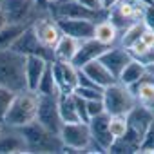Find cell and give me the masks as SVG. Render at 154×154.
Instances as JSON below:
<instances>
[{
    "mask_svg": "<svg viewBox=\"0 0 154 154\" xmlns=\"http://www.w3.org/2000/svg\"><path fill=\"white\" fill-rule=\"evenodd\" d=\"M0 85L15 93L27 91L26 56L13 49H0Z\"/></svg>",
    "mask_w": 154,
    "mask_h": 154,
    "instance_id": "1",
    "label": "cell"
},
{
    "mask_svg": "<svg viewBox=\"0 0 154 154\" xmlns=\"http://www.w3.org/2000/svg\"><path fill=\"white\" fill-rule=\"evenodd\" d=\"M36 112H38V93L29 89L17 93L4 118V125L17 127V129L24 127L36 120Z\"/></svg>",
    "mask_w": 154,
    "mask_h": 154,
    "instance_id": "2",
    "label": "cell"
},
{
    "mask_svg": "<svg viewBox=\"0 0 154 154\" xmlns=\"http://www.w3.org/2000/svg\"><path fill=\"white\" fill-rule=\"evenodd\" d=\"M18 129L26 140L29 152H62V149H63L60 136L51 132L49 129H45L36 120L24 127H18Z\"/></svg>",
    "mask_w": 154,
    "mask_h": 154,
    "instance_id": "3",
    "label": "cell"
},
{
    "mask_svg": "<svg viewBox=\"0 0 154 154\" xmlns=\"http://www.w3.org/2000/svg\"><path fill=\"white\" fill-rule=\"evenodd\" d=\"M136 103L138 100L132 89L129 85H123L122 82H116L103 89V105L109 116H127Z\"/></svg>",
    "mask_w": 154,
    "mask_h": 154,
    "instance_id": "4",
    "label": "cell"
},
{
    "mask_svg": "<svg viewBox=\"0 0 154 154\" xmlns=\"http://www.w3.org/2000/svg\"><path fill=\"white\" fill-rule=\"evenodd\" d=\"M60 140L63 143L62 152H80L89 150L93 143L89 123L85 122H74V123H63L60 129Z\"/></svg>",
    "mask_w": 154,
    "mask_h": 154,
    "instance_id": "5",
    "label": "cell"
},
{
    "mask_svg": "<svg viewBox=\"0 0 154 154\" xmlns=\"http://www.w3.org/2000/svg\"><path fill=\"white\" fill-rule=\"evenodd\" d=\"M49 13L53 18H85L93 22H100L107 18L109 11H94L84 6L78 0H58L49 4Z\"/></svg>",
    "mask_w": 154,
    "mask_h": 154,
    "instance_id": "6",
    "label": "cell"
},
{
    "mask_svg": "<svg viewBox=\"0 0 154 154\" xmlns=\"http://www.w3.org/2000/svg\"><path fill=\"white\" fill-rule=\"evenodd\" d=\"M147 6H149V4L141 2V0H120V2H118L112 9H109L107 18H109V20L118 27V31L122 33V31H123L125 27H129L131 24L143 20Z\"/></svg>",
    "mask_w": 154,
    "mask_h": 154,
    "instance_id": "7",
    "label": "cell"
},
{
    "mask_svg": "<svg viewBox=\"0 0 154 154\" xmlns=\"http://www.w3.org/2000/svg\"><path fill=\"white\" fill-rule=\"evenodd\" d=\"M0 8L6 13L8 22L13 24H33L38 17V2L36 0H2Z\"/></svg>",
    "mask_w": 154,
    "mask_h": 154,
    "instance_id": "8",
    "label": "cell"
},
{
    "mask_svg": "<svg viewBox=\"0 0 154 154\" xmlns=\"http://www.w3.org/2000/svg\"><path fill=\"white\" fill-rule=\"evenodd\" d=\"M36 122H40L51 132L60 134V129H62L63 122H62V116H60V111H58V96H53V94H38Z\"/></svg>",
    "mask_w": 154,
    "mask_h": 154,
    "instance_id": "9",
    "label": "cell"
},
{
    "mask_svg": "<svg viewBox=\"0 0 154 154\" xmlns=\"http://www.w3.org/2000/svg\"><path fill=\"white\" fill-rule=\"evenodd\" d=\"M51 69H53V76L58 85V91L65 94H72L80 84V69L74 67L72 62H60V60H53Z\"/></svg>",
    "mask_w": 154,
    "mask_h": 154,
    "instance_id": "10",
    "label": "cell"
},
{
    "mask_svg": "<svg viewBox=\"0 0 154 154\" xmlns=\"http://www.w3.org/2000/svg\"><path fill=\"white\" fill-rule=\"evenodd\" d=\"M11 49H13L15 53L24 54V56L38 54V56L47 58L49 62H53V60H54V56H53V49L45 47V45L38 40V36H36V33H35V29H33V24L26 27V31L18 36V40L13 44V47H11Z\"/></svg>",
    "mask_w": 154,
    "mask_h": 154,
    "instance_id": "11",
    "label": "cell"
},
{
    "mask_svg": "<svg viewBox=\"0 0 154 154\" xmlns=\"http://www.w3.org/2000/svg\"><path fill=\"white\" fill-rule=\"evenodd\" d=\"M109 122H111V116L107 112H102L98 116H93L89 120V129H91V136H93V143L102 150V152H109V149L112 147L114 143V136L111 132V127H109Z\"/></svg>",
    "mask_w": 154,
    "mask_h": 154,
    "instance_id": "12",
    "label": "cell"
},
{
    "mask_svg": "<svg viewBox=\"0 0 154 154\" xmlns=\"http://www.w3.org/2000/svg\"><path fill=\"white\" fill-rule=\"evenodd\" d=\"M54 20H56L62 35L72 36L80 42L94 36L96 22H93V20H85V18H54Z\"/></svg>",
    "mask_w": 154,
    "mask_h": 154,
    "instance_id": "13",
    "label": "cell"
},
{
    "mask_svg": "<svg viewBox=\"0 0 154 154\" xmlns=\"http://www.w3.org/2000/svg\"><path fill=\"white\" fill-rule=\"evenodd\" d=\"M33 29H35L38 40L49 49H53L62 36V31L53 17H36L33 22Z\"/></svg>",
    "mask_w": 154,
    "mask_h": 154,
    "instance_id": "14",
    "label": "cell"
},
{
    "mask_svg": "<svg viewBox=\"0 0 154 154\" xmlns=\"http://www.w3.org/2000/svg\"><path fill=\"white\" fill-rule=\"evenodd\" d=\"M109 47H111V45H105V44L98 42L96 38H89V40L80 42V47H78V51H76V54H74V58H72L74 67L82 69L85 63H89V62L100 58Z\"/></svg>",
    "mask_w": 154,
    "mask_h": 154,
    "instance_id": "15",
    "label": "cell"
},
{
    "mask_svg": "<svg viewBox=\"0 0 154 154\" xmlns=\"http://www.w3.org/2000/svg\"><path fill=\"white\" fill-rule=\"evenodd\" d=\"M80 71L87 76L89 80H93L98 87H102V89H105V87H109V85H112V84L118 82V78L107 69V65H105L100 58H96V60L85 63Z\"/></svg>",
    "mask_w": 154,
    "mask_h": 154,
    "instance_id": "16",
    "label": "cell"
},
{
    "mask_svg": "<svg viewBox=\"0 0 154 154\" xmlns=\"http://www.w3.org/2000/svg\"><path fill=\"white\" fill-rule=\"evenodd\" d=\"M100 60L107 65V69L116 76L122 74V71L125 69V65L132 60V54L129 53V49H125L123 45H111L102 56H100Z\"/></svg>",
    "mask_w": 154,
    "mask_h": 154,
    "instance_id": "17",
    "label": "cell"
},
{
    "mask_svg": "<svg viewBox=\"0 0 154 154\" xmlns=\"http://www.w3.org/2000/svg\"><path fill=\"white\" fill-rule=\"evenodd\" d=\"M51 62L44 56H38V54H29L26 56V82H27V89L29 91H35L38 89V84L42 80V76L47 69Z\"/></svg>",
    "mask_w": 154,
    "mask_h": 154,
    "instance_id": "18",
    "label": "cell"
},
{
    "mask_svg": "<svg viewBox=\"0 0 154 154\" xmlns=\"http://www.w3.org/2000/svg\"><path fill=\"white\" fill-rule=\"evenodd\" d=\"M154 120V111L150 107H145L141 103H136L132 107V111L127 114V123H129V129L134 131L138 136L143 138L145 131L149 129V125L152 123Z\"/></svg>",
    "mask_w": 154,
    "mask_h": 154,
    "instance_id": "19",
    "label": "cell"
},
{
    "mask_svg": "<svg viewBox=\"0 0 154 154\" xmlns=\"http://www.w3.org/2000/svg\"><path fill=\"white\" fill-rule=\"evenodd\" d=\"M0 152H29L20 129L4 125L0 134Z\"/></svg>",
    "mask_w": 154,
    "mask_h": 154,
    "instance_id": "20",
    "label": "cell"
},
{
    "mask_svg": "<svg viewBox=\"0 0 154 154\" xmlns=\"http://www.w3.org/2000/svg\"><path fill=\"white\" fill-rule=\"evenodd\" d=\"M78 47H80V40L62 35L60 40L56 42V45L53 47V56H54V60H60V62H72Z\"/></svg>",
    "mask_w": 154,
    "mask_h": 154,
    "instance_id": "21",
    "label": "cell"
},
{
    "mask_svg": "<svg viewBox=\"0 0 154 154\" xmlns=\"http://www.w3.org/2000/svg\"><path fill=\"white\" fill-rule=\"evenodd\" d=\"M131 89H132L138 103H141L145 107H150L154 111V80H150L149 72L143 76L138 84L131 85Z\"/></svg>",
    "mask_w": 154,
    "mask_h": 154,
    "instance_id": "22",
    "label": "cell"
},
{
    "mask_svg": "<svg viewBox=\"0 0 154 154\" xmlns=\"http://www.w3.org/2000/svg\"><path fill=\"white\" fill-rule=\"evenodd\" d=\"M58 111L62 116L63 123H74V122H82L78 107H76V100H74V93L72 94H65L60 93L58 94Z\"/></svg>",
    "mask_w": 154,
    "mask_h": 154,
    "instance_id": "23",
    "label": "cell"
},
{
    "mask_svg": "<svg viewBox=\"0 0 154 154\" xmlns=\"http://www.w3.org/2000/svg\"><path fill=\"white\" fill-rule=\"evenodd\" d=\"M147 72H149L147 65H143L140 60L132 58V60L125 65V69L122 71V74L118 76V82H122L123 85H129V87H131V85L138 84Z\"/></svg>",
    "mask_w": 154,
    "mask_h": 154,
    "instance_id": "24",
    "label": "cell"
},
{
    "mask_svg": "<svg viewBox=\"0 0 154 154\" xmlns=\"http://www.w3.org/2000/svg\"><path fill=\"white\" fill-rule=\"evenodd\" d=\"M120 36V31L118 27L109 20V18H103L100 22H96V27H94V36L98 42L105 44V45H114V42L118 40Z\"/></svg>",
    "mask_w": 154,
    "mask_h": 154,
    "instance_id": "25",
    "label": "cell"
},
{
    "mask_svg": "<svg viewBox=\"0 0 154 154\" xmlns=\"http://www.w3.org/2000/svg\"><path fill=\"white\" fill-rule=\"evenodd\" d=\"M31 24H13L8 22L2 29H0V49H11L13 44L18 40V36L26 31V27Z\"/></svg>",
    "mask_w": 154,
    "mask_h": 154,
    "instance_id": "26",
    "label": "cell"
},
{
    "mask_svg": "<svg viewBox=\"0 0 154 154\" xmlns=\"http://www.w3.org/2000/svg\"><path fill=\"white\" fill-rule=\"evenodd\" d=\"M145 29H147V26H145L143 20L131 24L129 27H125V29L120 33V45H123L125 49H129L132 44H136V42L141 38V35H143Z\"/></svg>",
    "mask_w": 154,
    "mask_h": 154,
    "instance_id": "27",
    "label": "cell"
},
{
    "mask_svg": "<svg viewBox=\"0 0 154 154\" xmlns=\"http://www.w3.org/2000/svg\"><path fill=\"white\" fill-rule=\"evenodd\" d=\"M36 93H38V94H53V96H58V94H60L58 85H56V82H54V76H53L51 63L47 65V69H45V72H44V76H42Z\"/></svg>",
    "mask_w": 154,
    "mask_h": 154,
    "instance_id": "28",
    "label": "cell"
},
{
    "mask_svg": "<svg viewBox=\"0 0 154 154\" xmlns=\"http://www.w3.org/2000/svg\"><path fill=\"white\" fill-rule=\"evenodd\" d=\"M74 94L82 96L84 100H102L103 98V89L96 85H78L74 89Z\"/></svg>",
    "mask_w": 154,
    "mask_h": 154,
    "instance_id": "29",
    "label": "cell"
},
{
    "mask_svg": "<svg viewBox=\"0 0 154 154\" xmlns=\"http://www.w3.org/2000/svg\"><path fill=\"white\" fill-rule=\"evenodd\" d=\"M15 94H17L15 91L0 85V122H2V123H4V118H6V114L9 111V105H11Z\"/></svg>",
    "mask_w": 154,
    "mask_h": 154,
    "instance_id": "30",
    "label": "cell"
},
{
    "mask_svg": "<svg viewBox=\"0 0 154 154\" xmlns=\"http://www.w3.org/2000/svg\"><path fill=\"white\" fill-rule=\"evenodd\" d=\"M111 132L114 138H122L127 131H129V123H127V116H111L109 122Z\"/></svg>",
    "mask_w": 154,
    "mask_h": 154,
    "instance_id": "31",
    "label": "cell"
},
{
    "mask_svg": "<svg viewBox=\"0 0 154 154\" xmlns=\"http://www.w3.org/2000/svg\"><path fill=\"white\" fill-rule=\"evenodd\" d=\"M140 152H154V120L145 131L141 143H140Z\"/></svg>",
    "mask_w": 154,
    "mask_h": 154,
    "instance_id": "32",
    "label": "cell"
},
{
    "mask_svg": "<svg viewBox=\"0 0 154 154\" xmlns=\"http://www.w3.org/2000/svg\"><path fill=\"white\" fill-rule=\"evenodd\" d=\"M87 112H89V120H91L93 116H98V114L105 112L103 98H102V100H87Z\"/></svg>",
    "mask_w": 154,
    "mask_h": 154,
    "instance_id": "33",
    "label": "cell"
},
{
    "mask_svg": "<svg viewBox=\"0 0 154 154\" xmlns=\"http://www.w3.org/2000/svg\"><path fill=\"white\" fill-rule=\"evenodd\" d=\"M136 60H140L143 65H147V69H152L154 67V47H150V49H147L140 58H136Z\"/></svg>",
    "mask_w": 154,
    "mask_h": 154,
    "instance_id": "34",
    "label": "cell"
},
{
    "mask_svg": "<svg viewBox=\"0 0 154 154\" xmlns=\"http://www.w3.org/2000/svg\"><path fill=\"white\" fill-rule=\"evenodd\" d=\"M143 22H145V26H147L149 29L154 31V2L147 6V9H145V17H143Z\"/></svg>",
    "mask_w": 154,
    "mask_h": 154,
    "instance_id": "35",
    "label": "cell"
},
{
    "mask_svg": "<svg viewBox=\"0 0 154 154\" xmlns=\"http://www.w3.org/2000/svg\"><path fill=\"white\" fill-rule=\"evenodd\" d=\"M84 6H87L89 9H94V11H107L103 8V0H78Z\"/></svg>",
    "mask_w": 154,
    "mask_h": 154,
    "instance_id": "36",
    "label": "cell"
},
{
    "mask_svg": "<svg viewBox=\"0 0 154 154\" xmlns=\"http://www.w3.org/2000/svg\"><path fill=\"white\" fill-rule=\"evenodd\" d=\"M141 42H143L147 47H154V31L147 27V29L143 31V35H141Z\"/></svg>",
    "mask_w": 154,
    "mask_h": 154,
    "instance_id": "37",
    "label": "cell"
},
{
    "mask_svg": "<svg viewBox=\"0 0 154 154\" xmlns=\"http://www.w3.org/2000/svg\"><path fill=\"white\" fill-rule=\"evenodd\" d=\"M118 2H120V0H103V8L109 11V9H112V8H114Z\"/></svg>",
    "mask_w": 154,
    "mask_h": 154,
    "instance_id": "38",
    "label": "cell"
},
{
    "mask_svg": "<svg viewBox=\"0 0 154 154\" xmlns=\"http://www.w3.org/2000/svg\"><path fill=\"white\" fill-rule=\"evenodd\" d=\"M6 24H8V17H6V13L2 11V8H0V29H2Z\"/></svg>",
    "mask_w": 154,
    "mask_h": 154,
    "instance_id": "39",
    "label": "cell"
},
{
    "mask_svg": "<svg viewBox=\"0 0 154 154\" xmlns=\"http://www.w3.org/2000/svg\"><path fill=\"white\" fill-rule=\"evenodd\" d=\"M141 2H145V4H152L154 0H141Z\"/></svg>",
    "mask_w": 154,
    "mask_h": 154,
    "instance_id": "40",
    "label": "cell"
},
{
    "mask_svg": "<svg viewBox=\"0 0 154 154\" xmlns=\"http://www.w3.org/2000/svg\"><path fill=\"white\" fill-rule=\"evenodd\" d=\"M2 129H4V123H2V122H0V134H2Z\"/></svg>",
    "mask_w": 154,
    "mask_h": 154,
    "instance_id": "41",
    "label": "cell"
},
{
    "mask_svg": "<svg viewBox=\"0 0 154 154\" xmlns=\"http://www.w3.org/2000/svg\"><path fill=\"white\" fill-rule=\"evenodd\" d=\"M47 2H49V4H51V2H58V0H47Z\"/></svg>",
    "mask_w": 154,
    "mask_h": 154,
    "instance_id": "42",
    "label": "cell"
},
{
    "mask_svg": "<svg viewBox=\"0 0 154 154\" xmlns=\"http://www.w3.org/2000/svg\"><path fill=\"white\" fill-rule=\"evenodd\" d=\"M0 2H2V0H0Z\"/></svg>",
    "mask_w": 154,
    "mask_h": 154,
    "instance_id": "43",
    "label": "cell"
},
{
    "mask_svg": "<svg viewBox=\"0 0 154 154\" xmlns=\"http://www.w3.org/2000/svg\"><path fill=\"white\" fill-rule=\"evenodd\" d=\"M152 69H154V67H152Z\"/></svg>",
    "mask_w": 154,
    "mask_h": 154,
    "instance_id": "44",
    "label": "cell"
}]
</instances>
